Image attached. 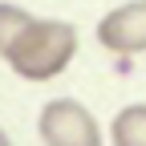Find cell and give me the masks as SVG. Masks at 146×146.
Returning <instances> with one entry per match:
<instances>
[{
	"label": "cell",
	"instance_id": "2",
	"mask_svg": "<svg viewBox=\"0 0 146 146\" xmlns=\"http://www.w3.org/2000/svg\"><path fill=\"white\" fill-rule=\"evenodd\" d=\"M36 134L45 146H102L106 142L98 118L73 98L45 102L41 118H36Z\"/></svg>",
	"mask_w": 146,
	"mask_h": 146
},
{
	"label": "cell",
	"instance_id": "4",
	"mask_svg": "<svg viewBox=\"0 0 146 146\" xmlns=\"http://www.w3.org/2000/svg\"><path fill=\"white\" fill-rule=\"evenodd\" d=\"M110 142L114 146H146V106L118 110L114 126H110Z\"/></svg>",
	"mask_w": 146,
	"mask_h": 146
},
{
	"label": "cell",
	"instance_id": "5",
	"mask_svg": "<svg viewBox=\"0 0 146 146\" xmlns=\"http://www.w3.org/2000/svg\"><path fill=\"white\" fill-rule=\"evenodd\" d=\"M33 21V12L29 8H21V4H4L0 0V57L8 53V45L21 36V29Z\"/></svg>",
	"mask_w": 146,
	"mask_h": 146
},
{
	"label": "cell",
	"instance_id": "6",
	"mask_svg": "<svg viewBox=\"0 0 146 146\" xmlns=\"http://www.w3.org/2000/svg\"><path fill=\"white\" fill-rule=\"evenodd\" d=\"M0 146H8V134H4V130H0Z\"/></svg>",
	"mask_w": 146,
	"mask_h": 146
},
{
	"label": "cell",
	"instance_id": "1",
	"mask_svg": "<svg viewBox=\"0 0 146 146\" xmlns=\"http://www.w3.org/2000/svg\"><path fill=\"white\" fill-rule=\"evenodd\" d=\"M73 57H77V29L69 21H53V16H33L4 53L8 69L25 81L61 77Z\"/></svg>",
	"mask_w": 146,
	"mask_h": 146
},
{
	"label": "cell",
	"instance_id": "3",
	"mask_svg": "<svg viewBox=\"0 0 146 146\" xmlns=\"http://www.w3.org/2000/svg\"><path fill=\"white\" fill-rule=\"evenodd\" d=\"M98 45L118 57H138L146 53V0H130V4L110 8L98 21Z\"/></svg>",
	"mask_w": 146,
	"mask_h": 146
}]
</instances>
